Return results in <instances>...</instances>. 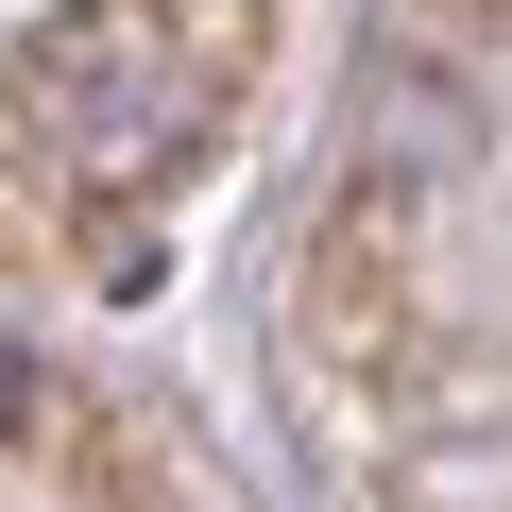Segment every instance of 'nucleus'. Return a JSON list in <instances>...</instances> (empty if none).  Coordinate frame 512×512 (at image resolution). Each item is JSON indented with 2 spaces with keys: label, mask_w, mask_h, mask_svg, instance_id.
Returning <instances> with one entry per match:
<instances>
[{
  "label": "nucleus",
  "mask_w": 512,
  "mask_h": 512,
  "mask_svg": "<svg viewBox=\"0 0 512 512\" xmlns=\"http://www.w3.org/2000/svg\"><path fill=\"white\" fill-rule=\"evenodd\" d=\"M410 18H427L461 69H478V52H512V0H410Z\"/></svg>",
  "instance_id": "nucleus-4"
},
{
  "label": "nucleus",
  "mask_w": 512,
  "mask_h": 512,
  "mask_svg": "<svg viewBox=\"0 0 512 512\" xmlns=\"http://www.w3.org/2000/svg\"><path fill=\"white\" fill-rule=\"evenodd\" d=\"M171 512H188V495H171Z\"/></svg>",
  "instance_id": "nucleus-6"
},
{
  "label": "nucleus",
  "mask_w": 512,
  "mask_h": 512,
  "mask_svg": "<svg viewBox=\"0 0 512 512\" xmlns=\"http://www.w3.org/2000/svg\"><path fill=\"white\" fill-rule=\"evenodd\" d=\"M461 120H478V69H444L427 35H393L376 52V154H359V188H410L427 205V171L461 154Z\"/></svg>",
  "instance_id": "nucleus-3"
},
{
  "label": "nucleus",
  "mask_w": 512,
  "mask_h": 512,
  "mask_svg": "<svg viewBox=\"0 0 512 512\" xmlns=\"http://www.w3.org/2000/svg\"><path fill=\"white\" fill-rule=\"evenodd\" d=\"M18 427H35V359L0 342V444H18Z\"/></svg>",
  "instance_id": "nucleus-5"
},
{
  "label": "nucleus",
  "mask_w": 512,
  "mask_h": 512,
  "mask_svg": "<svg viewBox=\"0 0 512 512\" xmlns=\"http://www.w3.org/2000/svg\"><path fill=\"white\" fill-rule=\"evenodd\" d=\"M188 120H205V86H188V52L137 18V0H86V18H52L18 69H0V154H18L35 188H69V205L171 171Z\"/></svg>",
  "instance_id": "nucleus-1"
},
{
  "label": "nucleus",
  "mask_w": 512,
  "mask_h": 512,
  "mask_svg": "<svg viewBox=\"0 0 512 512\" xmlns=\"http://www.w3.org/2000/svg\"><path fill=\"white\" fill-rule=\"evenodd\" d=\"M291 376L325 393V427H410L427 393V205L410 188H325V222L291 239Z\"/></svg>",
  "instance_id": "nucleus-2"
}]
</instances>
